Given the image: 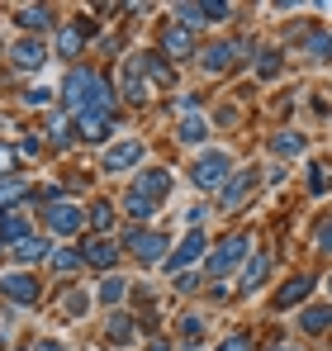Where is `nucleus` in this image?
Here are the masks:
<instances>
[{
    "mask_svg": "<svg viewBox=\"0 0 332 351\" xmlns=\"http://www.w3.org/2000/svg\"><path fill=\"white\" fill-rule=\"evenodd\" d=\"M62 105L71 119H86V114H114V95H110V81L91 66H71L67 81H62Z\"/></svg>",
    "mask_w": 332,
    "mask_h": 351,
    "instance_id": "nucleus-1",
    "label": "nucleus"
},
{
    "mask_svg": "<svg viewBox=\"0 0 332 351\" xmlns=\"http://www.w3.org/2000/svg\"><path fill=\"white\" fill-rule=\"evenodd\" d=\"M171 171L166 167H143V171L133 176V185H128V199H123V214L133 219V223H147L157 209L166 204V195H171Z\"/></svg>",
    "mask_w": 332,
    "mask_h": 351,
    "instance_id": "nucleus-2",
    "label": "nucleus"
},
{
    "mask_svg": "<svg viewBox=\"0 0 332 351\" xmlns=\"http://www.w3.org/2000/svg\"><path fill=\"white\" fill-rule=\"evenodd\" d=\"M228 176H233V157H228L223 147H204V152L190 162V180H195L200 190H223Z\"/></svg>",
    "mask_w": 332,
    "mask_h": 351,
    "instance_id": "nucleus-3",
    "label": "nucleus"
},
{
    "mask_svg": "<svg viewBox=\"0 0 332 351\" xmlns=\"http://www.w3.org/2000/svg\"><path fill=\"white\" fill-rule=\"evenodd\" d=\"M257 185H261V171H257V167L233 171L228 180H223V190H219V209H223V214H237V209L257 195Z\"/></svg>",
    "mask_w": 332,
    "mask_h": 351,
    "instance_id": "nucleus-4",
    "label": "nucleus"
},
{
    "mask_svg": "<svg viewBox=\"0 0 332 351\" xmlns=\"http://www.w3.org/2000/svg\"><path fill=\"white\" fill-rule=\"evenodd\" d=\"M247 252H252V237H247V233H233V237H223L219 247L209 252V266H204V271H209L214 280H223L228 271H237V266L247 261Z\"/></svg>",
    "mask_w": 332,
    "mask_h": 351,
    "instance_id": "nucleus-5",
    "label": "nucleus"
},
{
    "mask_svg": "<svg viewBox=\"0 0 332 351\" xmlns=\"http://www.w3.org/2000/svg\"><path fill=\"white\" fill-rule=\"evenodd\" d=\"M123 247H128V252H133L143 266H162L171 242H166L162 233H152V228H143V223H133V228L123 233Z\"/></svg>",
    "mask_w": 332,
    "mask_h": 351,
    "instance_id": "nucleus-6",
    "label": "nucleus"
},
{
    "mask_svg": "<svg viewBox=\"0 0 332 351\" xmlns=\"http://www.w3.org/2000/svg\"><path fill=\"white\" fill-rule=\"evenodd\" d=\"M81 223H86V209H81V204H71V199H48V209H43V228H48L53 237L81 233Z\"/></svg>",
    "mask_w": 332,
    "mask_h": 351,
    "instance_id": "nucleus-7",
    "label": "nucleus"
},
{
    "mask_svg": "<svg viewBox=\"0 0 332 351\" xmlns=\"http://www.w3.org/2000/svg\"><path fill=\"white\" fill-rule=\"evenodd\" d=\"M143 157H147V147H143V138H119L110 152L100 157V171H110V176H119V171H133V167H143Z\"/></svg>",
    "mask_w": 332,
    "mask_h": 351,
    "instance_id": "nucleus-8",
    "label": "nucleus"
},
{
    "mask_svg": "<svg viewBox=\"0 0 332 351\" xmlns=\"http://www.w3.org/2000/svg\"><path fill=\"white\" fill-rule=\"evenodd\" d=\"M247 48H252V43H242V38H219V43L200 48V53H195V62H200L204 71H228V66H233V62L242 58Z\"/></svg>",
    "mask_w": 332,
    "mask_h": 351,
    "instance_id": "nucleus-9",
    "label": "nucleus"
},
{
    "mask_svg": "<svg viewBox=\"0 0 332 351\" xmlns=\"http://www.w3.org/2000/svg\"><path fill=\"white\" fill-rule=\"evenodd\" d=\"M228 14H233V5H219V0H209V5H176V24H185L190 34L204 29V24H223Z\"/></svg>",
    "mask_w": 332,
    "mask_h": 351,
    "instance_id": "nucleus-10",
    "label": "nucleus"
},
{
    "mask_svg": "<svg viewBox=\"0 0 332 351\" xmlns=\"http://www.w3.org/2000/svg\"><path fill=\"white\" fill-rule=\"evenodd\" d=\"M204 247H209V242H204V233H200V228H190V233H185V242H180L176 252H166L162 266H166V271H176V276H185V271L204 256Z\"/></svg>",
    "mask_w": 332,
    "mask_h": 351,
    "instance_id": "nucleus-11",
    "label": "nucleus"
},
{
    "mask_svg": "<svg viewBox=\"0 0 332 351\" xmlns=\"http://www.w3.org/2000/svg\"><path fill=\"white\" fill-rule=\"evenodd\" d=\"M0 294L10 299V304H38V276H29V271H10V276H0Z\"/></svg>",
    "mask_w": 332,
    "mask_h": 351,
    "instance_id": "nucleus-12",
    "label": "nucleus"
},
{
    "mask_svg": "<svg viewBox=\"0 0 332 351\" xmlns=\"http://www.w3.org/2000/svg\"><path fill=\"white\" fill-rule=\"evenodd\" d=\"M14 24L24 29V38H38V34L57 29V10L53 5H19L14 10Z\"/></svg>",
    "mask_w": 332,
    "mask_h": 351,
    "instance_id": "nucleus-13",
    "label": "nucleus"
},
{
    "mask_svg": "<svg viewBox=\"0 0 332 351\" xmlns=\"http://www.w3.org/2000/svg\"><path fill=\"white\" fill-rule=\"evenodd\" d=\"M91 34H95V24H91L86 14H76L71 24H62V29H57V53H62V58H81V48H86V38H91Z\"/></svg>",
    "mask_w": 332,
    "mask_h": 351,
    "instance_id": "nucleus-14",
    "label": "nucleus"
},
{
    "mask_svg": "<svg viewBox=\"0 0 332 351\" xmlns=\"http://www.w3.org/2000/svg\"><path fill=\"white\" fill-rule=\"evenodd\" d=\"M119 90H123V100H133V105L152 100L147 71H143V62H138V58H128V62H123V71H119Z\"/></svg>",
    "mask_w": 332,
    "mask_h": 351,
    "instance_id": "nucleus-15",
    "label": "nucleus"
},
{
    "mask_svg": "<svg viewBox=\"0 0 332 351\" xmlns=\"http://www.w3.org/2000/svg\"><path fill=\"white\" fill-rule=\"evenodd\" d=\"M162 53L171 62H185V58H195L200 48H195V34L185 29V24H166L162 29Z\"/></svg>",
    "mask_w": 332,
    "mask_h": 351,
    "instance_id": "nucleus-16",
    "label": "nucleus"
},
{
    "mask_svg": "<svg viewBox=\"0 0 332 351\" xmlns=\"http://www.w3.org/2000/svg\"><path fill=\"white\" fill-rule=\"evenodd\" d=\"M10 62H14L19 71H38V66L48 62V43H43V38H19V43H10Z\"/></svg>",
    "mask_w": 332,
    "mask_h": 351,
    "instance_id": "nucleus-17",
    "label": "nucleus"
},
{
    "mask_svg": "<svg viewBox=\"0 0 332 351\" xmlns=\"http://www.w3.org/2000/svg\"><path fill=\"white\" fill-rule=\"evenodd\" d=\"M81 261L95 266V271H114V266H119V247H114L110 237H91V242L81 247Z\"/></svg>",
    "mask_w": 332,
    "mask_h": 351,
    "instance_id": "nucleus-18",
    "label": "nucleus"
},
{
    "mask_svg": "<svg viewBox=\"0 0 332 351\" xmlns=\"http://www.w3.org/2000/svg\"><path fill=\"white\" fill-rule=\"evenodd\" d=\"M309 294H313V276H294V280L276 294V308H280V313H285V308H299Z\"/></svg>",
    "mask_w": 332,
    "mask_h": 351,
    "instance_id": "nucleus-19",
    "label": "nucleus"
},
{
    "mask_svg": "<svg viewBox=\"0 0 332 351\" xmlns=\"http://www.w3.org/2000/svg\"><path fill=\"white\" fill-rule=\"evenodd\" d=\"M176 138H180L185 147H200V143L209 138V119H204V114H180V123H176Z\"/></svg>",
    "mask_w": 332,
    "mask_h": 351,
    "instance_id": "nucleus-20",
    "label": "nucleus"
},
{
    "mask_svg": "<svg viewBox=\"0 0 332 351\" xmlns=\"http://www.w3.org/2000/svg\"><path fill=\"white\" fill-rule=\"evenodd\" d=\"M299 328H304L309 337H318V332H332V304H309V308L299 313Z\"/></svg>",
    "mask_w": 332,
    "mask_h": 351,
    "instance_id": "nucleus-21",
    "label": "nucleus"
},
{
    "mask_svg": "<svg viewBox=\"0 0 332 351\" xmlns=\"http://www.w3.org/2000/svg\"><path fill=\"white\" fill-rule=\"evenodd\" d=\"M76 133L86 138V143H105L114 133V114H86V119H76Z\"/></svg>",
    "mask_w": 332,
    "mask_h": 351,
    "instance_id": "nucleus-22",
    "label": "nucleus"
},
{
    "mask_svg": "<svg viewBox=\"0 0 332 351\" xmlns=\"http://www.w3.org/2000/svg\"><path fill=\"white\" fill-rule=\"evenodd\" d=\"M266 276H271V256H266V252H257V256L247 261V271H242V294L261 290V285H266Z\"/></svg>",
    "mask_w": 332,
    "mask_h": 351,
    "instance_id": "nucleus-23",
    "label": "nucleus"
},
{
    "mask_svg": "<svg viewBox=\"0 0 332 351\" xmlns=\"http://www.w3.org/2000/svg\"><path fill=\"white\" fill-rule=\"evenodd\" d=\"M29 233V219H19V214H0V247H19Z\"/></svg>",
    "mask_w": 332,
    "mask_h": 351,
    "instance_id": "nucleus-24",
    "label": "nucleus"
},
{
    "mask_svg": "<svg viewBox=\"0 0 332 351\" xmlns=\"http://www.w3.org/2000/svg\"><path fill=\"white\" fill-rule=\"evenodd\" d=\"M304 58L309 62H332V29H313L304 38Z\"/></svg>",
    "mask_w": 332,
    "mask_h": 351,
    "instance_id": "nucleus-25",
    "label": "nucleus"
},
{
    "mask_svg": "<svg viewBox=\"0 0 332 351\" xmlns=\"http://www.w3.org/2000/svg\"><path fill=\"white\" fill-rule=\"evenodd\" d=\"M48 256H53V247H48L43 237H24V242L14 247V261H19V266H34V261H48Z\"/></svg>",
    "mask_w": 332,
    "mask_h": 351,
    "instance_id": "nucleus-26",
    "label": "nucleus"
},
{
    "mask_svg": "<svg viewBox=\"0 0 332 351\" xmlns=\"http://www.w3.org/2000/svg\"><path fill=\"white\" fill-rule=\"evenodd\" d=\"M271 152H276L280 162H285V157H299V152H304V133H289V128H285V133H271Z\"/></svg>",
    "mask_w": 332,
    "mask_h": 351,
    "instance_id": "nucleus-27",
    "label": "nucleus"
},
{
    "mask_svg": "<svg viewBox=\"0 0 332 351\" xmlns=\"http://www.w3.org/2000/svg\"><path fill=\"white\" fill-rule=\"evenodd\" d=\"M138 62H143V71H147V81H152V86H171V81H176V71H171V62L152 58V53H147V58H138Z\"/></svg>",
    "mask_w": 332,
    "mask_h": 351,
    "instance_id": "nucleus-28",
    "label": "nucleus"
},
{
    "mask_svg": "<svg viewBox=\"0 0 332 351\" xmlns=\"http://www.w3.org/2000/svg\"><path fill=\"white\" fill-rule=\"evenodd\" d=\"M280 66H285L280 48H261V53H257V76H261V81H276Z\"/></svg>",
    "mask_w": 332,
    "mask_h": 351,
    "instance_id": "nucleus-29",
    "label": "nucleus"
},
{
    "mask_svg": "<svg viewBox=\"0 0 332 351\" xmlns=\"http://www.w3.org/2000/svg\"><path fill=\"white\" fill-rule=\"evenodd\" d=\"M48 266H53L57 276H71V271H81L86 261H81V252H67V247H53V256H48Z\"/></svg>",
    "mask_w": 332,
    "mask_h": 351,
    "instance_id": "nucleus-30",
    "label": "nucleus"
},
{
    "mask_svg": "<svg viewBox=\"0 0 332 351\" xmlns=\"http://www.w3.org/2000/svg\"><path fill=\"white\" fill-rule=\"evenodd\" d=\"M86 219H91V228H95V233L105 237V233L114 228V204H105V199H95V204L86 209Z\"/></svg>",
    "mask_w": 332,
    "mask_h": 351,
    "instance_id": "nucleus-31",
    "label": "nucleus"
},
{
    "mask_svg": "<svg viewBox=\"0 0 332 351\" xmlns=\"http://www.w3.org/2000/svg\"><path fill=\"white\" fill-rule=\"evenodd\" d=\"M309 195H332V167L328 162H313L309 167Z\"/></svg>",
    "mask_w": 332,
    "mask_h": 351,
    "instance_id": "nucleus-32",
    "label": "nucleus"
},
{
    "mask_svg": "<svg viewBox=\"0 0 332 351\" xmlns=\"http://www.w3.org/2000/svg\"><path fill=\"white\" fill-rule=\"evenodd\" d=\"M133 337H138L133 318H119V313H114V318H110V342H114V347H128Z\"/></svg>",
    "mask_w": 332,
    "mask_h": 351,
    "instance_id": "nucleus-33",
    "label": "nucleus"
},
{
    "mask_svg": "<svg viewBox=\"0 0 332 351\" xmlns=\"http://www.w3.org/2000/svg\"><path fill=\"white\" fill-rule=\"evenodd\" d=\"M123 294H128V280H119V276H105V280H100V304H110V308H114Z\"/></svg>",
    "mask_w": 332,
    "mask_h": 351,
    "instance_id": "nucleus-34",
    "label": "nucleus"
},
{
    "mask_svg": "<svg viewBox=\"0 0 332 351\" xmlns=\"http://www.w3.org/2000/svg\"><path fill=\"white\" fill-rule=\"evenodd\" d=\"M24 195H29L24 176H5V180H0V204H14V199H24Z\"/></svg>",
    "mask_w": 332,
    "mask_h": 351,
    "instance_id": "nucleus-35",
    "label": "nucleus"
},
{
    "mask_svg": "<svg viewBox=\"0 0 332 351\" xmlns=\"http://www.w3.org/2000/svg\"><path fill=\"white\" fill-rule=\"evenodd\" d=\"M48 143H53V147H67V143H71V133H67V114L48 119Z\"/></svg>",
    "mask_w": 332,
    "mask_h": 351,
    "instance_id": "nucleus-36",
    "label": "nucleus"
},
{
    "mask_svg": "<svg viewBox=\"0 0 332 351\" xmlns=\"http://www.w3.org/2000/svg\"><path fill=\"white\" fill-rule=\"evenodd\" d=\"M214 351H257V347H252V337H247V332H233V337H223Z\"/></svg>",
    "mask_w": 332,
    "mask_h": 351,
    "instance_id": "nucleus-37",
    "label": "nucleus"
},
{
    "mask_svg": "<svg viewBox=\"0 0 332 351\" xmlns=\"http://www.w3.org/2000/svg\"><path fill=\"white\" fill-rule=\"evenodd\" d=\"M313 247H318V252H332V219H323V223L313 228Z\"/></svg>",
    "mask_w": 332,
    "mask_h": 351,
    "instance_id": "nucleus-38",
    "label": "nucleus"
},
{
    "mask_svg": "<svg viewBox=\"0 0 332 351\" xmlns=\"http://www.w3.org/2000/svg\"><path fill=\"white\" fill-rule=\"evenodd\" d=\"M180 332H185V337L195 342V337L204 332V318H200V313H185V318H180Z\"/></svg>",
    "mask_w": 332,
    "mask_h": 351,
    "instance_id": "nucleus-39",
    "label": "nucleus"
},
{
    "mask_svg": "<svg viewBox=\"0 0 332 351\" xmlns=\"http://www.w3.org/2000/svg\"><path fill=\"white\" fill-rule=\"evenodd\" d=\"M5 176H14V147L10 143H0V180Z\"/></svg>",
    "mask_w": 332,
    "mask_h": 351,
    "instance_id": "nucleus-40",
    "label": "nucleus"
},
{
    "mask_svg": "<svg viewBox=\"0 0 332 351\" xmlns=\"http://www.w3.org/2000/svg\"><path fill=\"white\" fill-rule=\"evenodd\" d=\"M24 100H29V105H48V100H53V90H48V86H34Z\"/></svg>",
    "mask_w": 332,
    "mask_h": 351,
    "instance_id": "nucleus-41",
    "label": "nucleus"
},
{
    "mask_svg": "<svg viewBox=\"0 0 332 351\" xmlns=\"http://www.w3.org/2000/svg\"><path fill=\"white\" fill-rule=\"evenodd\" d=\"M176 290L190 294V290H195V276H190V271H185V276H176Z\"/></svg>",
    "mask_w": 332,
    "mask_h": 351,
    "instance_id": "nucleus-42",
    "label": "nucleus"
},
{
    "mask_svg": "<svg viewBox=\"0 0 332 351\" xmlns=\"http://www.w3.org/2000/svg\"><path fill=\"white\" fill-rule=\"evenodd\" d=\"M147 351H176V347H171L166 337H152V342H147Z\"/></svg>",
    "mask_w": 332,
    "mask_h": 351,
    "instance_id": "nucleus-43",
    "label": "nucleus"
},
{
    "mask_svg": "<svg viewBox=\"0 0 332 351\" xmlns=\"http://www.w3.org/2000/svg\"><path fill=\"white\" fill-rule=\"evenodd\" d=\"M34 351H67V347H62V342H38Z\"/></svg>",
    "mask_w": 332,
    "mask_h": 351,
    "instance_id": "nucleus-44",
    "label": "nucleus"
},
{
    "mask_svg": "<svg viewBox=\"0 0 332 351\" xmlns=\"http://www.w3.org/2000/svg\"><path fill=\"white\" fill-rule=\"evenodd\" d=\"M271 351H299V347H271Z\"/></svg>",
    "mask_w": 332,
    "mask_h": 351,
    "instance_id": "nucleus-45",
    "label": "nucleus"
},
{
    "mask_svg": "<svg viewBox=\"0 0 332 351\" xmlns=\"http://www.w3.org/2000/svg\"><path fill=\"white\" fill-rule=\"evenodd\" d=\"M328 290H332V280H328Z\"/></svg>",
    "mask_w": 332,
    "mask_h": 351,
    "instance_id": "nucleus-46",
    "label": "nucleus"
}]
</instances>
